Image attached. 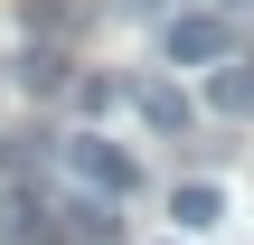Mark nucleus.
I'll return each mask as SVG.
<instances>
[{"label": "nucleus", "mask_w": 254, "mask_h": 245, "mask_svg": "<svg viewBox=\"0 0 254 245\" xmlns=\"http://www.w3.org/2000/svg\"><path fill=\"white\" fill-rule=\"evenodd\" d=\"M66 170H75L85 189H104V198H132V189H141V161H132L123 142H104V132H66Z\"/></svg>", "instance_id": "f257e3e1"}, {"label": "nucleus", "mask_w": 254, "mask_h": 245, "mask_svg": "<svg viewBox=\"0 0 254 245\" xmlns=\"http://www.w3.org/2000/svg\"><path fill=\"white\" fill-rule=\"evenodd\" d=\"M160 57H170V66H217V57H226V19H217V9L170 19V28H160Z\"/></svg>", "instance_id": "f03ea898"}, {"label": "nucleus", "mask_w": 254, "mask_h": 245, "mask_svg": "<svg viewBox=\"0 0 254 245\" xmlns=\"http://www.w3.org/2000/svg\"><path fill=\"white\" fill-rule=\"evenodd\" d=\"M132 113H141L160 142H179V132H189V94H179L170 76H132Z\"/></svg>", "instance_id": "7ed1b4c3"}, {"label": "nucleus", "mask_w": 254, "mask_h": 245, "mask_svg": "<svg viewBox=\"0 0 254 245\" xmlns=\"http://www.w3.org/2000/svg\"><path fill=\"white\" fill-rule=\"evenodd\" d=\"M207 113H254V66H236V57L207 66Z\"/></svg>", "instance_id": "20e7f679"}, {"label": "nucleus", "mask_w": 254, "mask_h": 245, "mask_svg": "<svg viewBox=\"0 0 254 245\" xmlns=\"http://www.w3.org/2000/svg\"><path fill=\"white\" fill-rule=\"evenodd\" d=\"M0 245H47L38 236V189H19V179L0 189Z\"/></svg>", "instance_id": "39448f33"}, {"label": "nucleus", "mask_w": 254, "mask_h": 245, "mask_svg": "<svg viewBox=\"0 0 254 245\" xmlns=\"http://www.w3.org/2000/svg\"><path fill=\"white\" fill-rule=\"evenodd\" d=\"M170 217H179V227H189V236H207V227H217V217H226V198H217V189H207V179H189V189H179V198H170Z\"/></svg>", "instance_id": "423d86ee"}]
</instances>
